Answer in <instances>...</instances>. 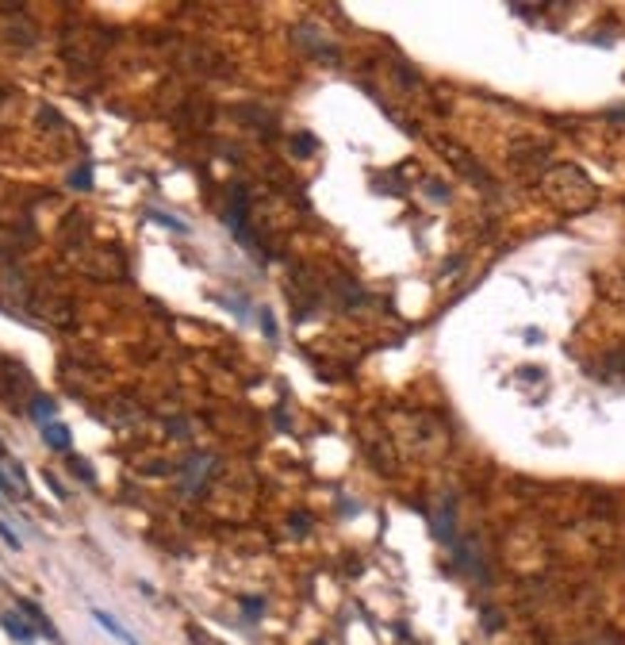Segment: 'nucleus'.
I'll use <instances>...</instances> for the list:
<instances>
[{
  "label": "nucleus",
  "instance_id": "f257e3e1",
  "mask_svg": "<svg viewBox=\"0 0 625 645\" xmlns=\"http://www.w3.org/2000/svg\"><path fill=\"white\" fill-rule=\"evenodd\" d=\"M545 189H549V196H552V200H560V204H576V208H587V204L595 200V184L583 177V169H576V166H560V169H552L549 177H545Z\"/></svg>",
  "mask_w": 625,
  "mask_h": 645
},
{
  "label": "nucleus",
  "instance_id": "f03ea898",
  "mask_svg": "<svg viewBox=\"0 0 625 645\" xmlns=\"http://www.w3.org/2000/svg\"><path fill=\"white\" fill-rule=\"evenodd\" d=\"M43 442H46L50 449H58V454H69L73 434H69V426H61V423H46V426H43Z\"/></svg>",
  "mask_w": 625,
  "mask_h": 645
},
{
  "label": "nucleus",
  "instance_id": "7ed1b4c3",
  "mask_svg": "<svg viewBox=\"0 0 625 645\" xmlns=\"http://www.w3.org/2000/svg\"><path fill=\"white\" fill-rule=\"evenodd\" d=\"M0 626H4V630H8V638H16L19 645H31V641H35V630H31L27 622L19 619V614H12V611H8V614H0Z\"/></svg>",
  "mask_w": 625,
  "mask_h": 645
},
{
  "label": "nucleus",
  "instance_id": "20e7f679",
  "mask_svg": "<svg viewBox=\"0 0 625 645\" xmlns=\"http://www.w3.org/2000/svg\"><path fill=\"white\" fill-rule=\"evenodd\" d=\"M92 619H96V622H100V626H104V630H108V634H111V638H116V641H123V645H138V641H135V638H131V634H127V630H123V622H119V619H111V614H108V611H100V607H92Z\"/></svg>",
  "mask_w": 625,
  "mask_h": 645
},
{
  "label": "nucleus",
  "instance_id": "39448f33",
  "mask_svg": "<svg viewBox=\"0 0 625 645\" xmlns=\"http://www.w3.org/2000/svg\"><path fill=\"white\" fill-rule=\"evenodd\" d=\"M19 607H24V611L31 614V619H35V626H39V630H43V634H46V638H50V641H61V638H58V630H54V622H50V619H46V614H43V611H39V607H35V603H31V599H19Z\"/></svg>",
  "mask_w": 625,
  "mask_h": 645
},
{
  "label": "nucleus",
  "instance_id": "423d86ee",
  "mask_svg": "<svg viewBox=\"0 0 625 645\" xmlns=\"http://www.w3.org/2000/svg\"><path fill=\"white\" fill-rule=\"evenodd\" d=\"M50 415H54V399H50V396H35V399H31V419H35L39 426H46Z\"/></svg>",
  "mask_w": 625,
  "mask_h": 645
},
{
  "label": "nucleus",
  "instance_id": "0eeeda50",
  "mask_svg": "<svg viewBox=\"0 0 625 645\" xmlns=\"http://www.w3.org/2000/svg\"><path fill=\"white\" fill-rule=\"evenodd\" d=\"M292 154H295V158H311V154H315V135H295L292 139Z\"/></svg>",
  "mask_w": 625,
  "mask_h": 645
},
{
  "label": "nucleus",
  "instance_id": "6e6552de",
  "mask_svg": "<svg viewBox=\"0 0 625 645\" xmlns=\"http://www.w3.org/2000/svg\"><path fill=\"white\" fill-rule=\"evenodd\" d=\"M69 469H77V473H81V480H85V484H96V476H92V469H88V465H85V461H81V457H69Z\"/></svg>",
  "mask_w": 625,
  "mask_h": 645
},
{
  "label": "nucleus",
  "instance_id": "1a4fd4ad",
  "mask_svg": "<svg viewBox=\"0 0 625 645\" xmlns=\"http://www.w3.org/2000/svg\"><path fill=\"white\" fill-rule=\"evenodd\" d=\"M69 184H73V189H88L92 184V173H88V166H81L73 177H69Z\"/></svg>",
  "mask_w": 625,
  "mask_h": 645
},
{
  "label": "nucleus",
  "instance_id": "9d476101",
  "mask_svg": "<svg viewBox=\"0 0 625 645\" xmlns=\"http://www.w3.org/2000/svg\"><path fill=\"white\" fill-rule=\"evenodd\" d=\"M242 611L250 614V619H258V614L265 611V603H261V599H253V596H245V599H242Z\"/></svg>",
  "mask_w": 625,
  "mask_h": 645
},
{
  "label": "nucleus",
  "instance_id": "9b49d317",
  "mask_svg": "<svg viewBox=\"0 0 625 645\" xmlns=\"http://www.w3.org/2000/svg\"><path fill=\"white\" fill-rule=\"evenodd\" d=\"M0 538H4V546H8V549H19V546H24V541H19V538L12 534V530H8V522H0Z\"/></svg>",
  "mask_w": 625,
  "mask_h": 645
},
{
  "label": "nucleus",
  "instance_id": "f8f14e48",
  "mask_svg": "<svg viewBox=\"0 0 625 645\" xmlns=\"http://www.w3.org/2000/svg\"><path fill=\"white\" fill-rule=\"evenodd\" d=\"M16 491H19V484H12V480L4 476V469H0V496H8V499H12Z\"/></svg>",
  "mask_w": 625,
  "mask_h": 645
},
{
  "label": "nucleus",
  "instance_id": "ddd939ff",
  "mask_svg": "<svg viewBox=\"0 0 625 645\" xmlns=\"http://www.w3.org/2000/svg\"><path fill=\"white\" fill-rule=\"evenodd\" d=\"M261 331L269 334V338H276V326H273V315H269V311H261Z\"/></svg>",
  "mask_w": 625,
  "mask_h": 645
},
{
  "label": "nucleus",
  "instance_id": "4468645a",
  "mask_svg": "<svg viewBox=\"0 0 625 645\" xmlns=\"http://www.w3.org/2000/svg\"><path fill=\"white\" fill-rule=\"evenodd\" d=\"M43 476H46V484H50V491H54V496H66V488H61L58 480H54V473H43Z\"/></svg>",
  "mask_w": 625,
  "mask_h": 645
},
{
  "label": "nucleus",
  "instance_id": "2eb2a0df",
  "mask_svg": "<svg viewBox=\"0 0 625 645\" xmlns=\"http://www.w3.org/2000/svg\"><path fill=\"white\" fill-rule=\"evenodd\" d=\"M192 641H196V645H223V641H211V638H203L200 630H192Z\"/></svg>",
  "mask_w": 625,
  "mask_h": 645
},
{
  "label": "nucleus",
  "instance_id": "dca6fc26",
  "mask_svg": "<svg viewBox=\"0 0 625 645\" xmlns=\"http://www.w3.org/2000/svg\"><path fill=\"white\" fill-rule=\"evenodd\" d=\"M610 116H618V119H625V108H618V111H610Z\"/></svg>",
  "mask_w": 625,
  "mask_h": 645
}]
</instances>
